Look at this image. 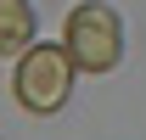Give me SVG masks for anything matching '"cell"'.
I'll use <instances>...</instances> for the list:
<instances>
[{
    "mask_svg": "<svg viewBox=\"0 0 146 140\" xmlns=\"http://www.w3.org/2000/svg\"><path fill=\"white\" fill-rule=\"evenodd\" d=\"M62 45H68V56H73L79 73H112L124 62V17L112 11L107 0H84V6L68 11Z\"/></svg>",
    "mask_w": 146,
    "mask_h": 140,
    "instance_id": "1",
    "label": "cell"
},
{
    "mask_svg": "<svg viewBox=\"0 0 146 140\" xmlns=\"http://www.w3.org/2000/svg\"><path fill=\"white\" fill-rule=\"evenodd\" d=\"M11 95L34 118L62 112L68 95H73V56H68V45H28L17 73H11Z\"/></svg>",
    "mask_w": 146,
    "mask_h": 140,
    "instance_id": "2",
    "label": "cell"
},
{
    "mask_svg": "<svg viewBox=\"0 0 146 140\" xmlns=\"http://www.w3.org/2000/svg\"><path fill=\"white\" fill-rule=\"evenodd\" d=\"M28 45H34V6L0 0V56H23Z\"/></svg>",
    "mask_w": 146,
    "mask_h": 140,
    "instance_id": "3",
    "label": "cell"
}]
</instances>
